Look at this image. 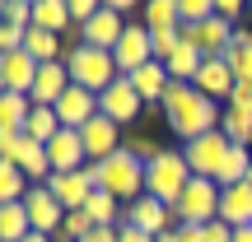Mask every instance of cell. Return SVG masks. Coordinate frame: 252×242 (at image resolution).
<instances>
[{
    "instance_id": "cell-9",
    "label": "cell",
    "mask_w": 252,
    "mask_h": 242,
    "mask_svg": "<svg viewBox=\"0 0 252 242\" xmlns=\"http://www.w3.org/2000/svg\"><path fill=\"white\" fill-rule=\"evenodd\" d=\"M98 112H103V117H112L117 126H131V121H140L145 98L135 93V84L122 75V80L112 84V89H103V93H98Z\"/></svg>"
},
{
    "instance_id": "cell-33",
    "label": "cell",
    "mask_w": 252,
    "mask_h": 242,
    "mask_svg": "<svg viewBox=\"0 0 252 242\" xmlns=\"http://www.w3.org/2000/svg\"><path fill=\"white\" fill-rule=\"evenodd\" d=\"M178 14H182V28L206 24V19H215V0H178Z\"/></svg>"
},
{
    "instance_id": "cell-18",
    "label": "cell",
    "mask_w": 252,
    "mask_h": 242,
    "mask_svg": "<svg viewBox=\"0 0 252 242\" xmlns=\"http://www.w3.org/2000/svg\"><path fill=\"white\" fill-rule=\"evenodd\" d=\"M47 159H52V172H80V168H89V149H84L80 131H61L52 144H47Z\"/></svg>"
},
{
    "instance_id": "cell-23",
    "label": "cell",
    "mask_w": 252,
    "mask_h": 242,
    "mask_svg": "<svg viewBox=\"0 0 252 242\" xmlns=\"http://www.w3.org/2000/svg\"><path fill=\"white\" fill-rule=\"evenodd\" d=\"M24 52L33 56L37 65H52V61H65V47L56 33H47V28H28L24 33Z\"/></svg>"
},
{
    "instance_id": "cell-26",
    "label": "cell",
    "mask_w": 252,
    "mask_h": 242,
    "mask_svg": "<svg viewBox=\"0 0 252 242\" xmlns=\"http://www.w3.org/2000/svg\"><path fill=\"white\" fill-rule=\"evenodd\" d=\"M33 233V219H28L24 200H14V205H0V242H24Z\"/></svg>"
},
{
    "instance_id": "cell-17",
    "label": "cell",
    "mask_w": 252,
    "mask_h": 242,
    "mask_svg": "<svg viewBox=\"0 0 252 242\" xmlns=\"http://www.w3.org/2000/svg\"><path fill=\"white\" fill-rule=\"evenodd\" d=\"M234 70H229V61L224 56H206V65L196 70V80H191V89L196 93H206V98H215V103H229V93H234Z\"/></svg>"
},
{
    "instance_id": "cell-28",
    "label": "cell",
    "mask_w": 252,
    "mask_h": 242,
    "mask_svg": "<svg viewBox=\"0 0 252 242\" xmlns=\"http://www.w3.org/2000/svg\"><path fill=\"white\" fill-rule=\"evenodd\" d=\"M150 33H168V28H182V14H178V0H150L145 5V19H140Z\"/></svg>"
},
{
    "instance_id": "cell-41",
    "label": "cell",
    "mask_w": 252,
    "mask_h": 242,
    "mask_svg": "<svg viewBox=\"0 0 252 242\" xmlns=\"http://www.w3.org/2000/svg\"><path fill=\"white\" fill-rule=\"evenodd\" d=\"M234 242H252V224L248 228H234Z\"/></svg>"
},
{
    "instance_id": "cell-8",
    "label": "cell",
    "mask_w": 252,
    "mask_h": 242,
    "mask_svg": "<svg viewBox=\"0 0 252 242\" xmlns=\"http://www.w3.org/2000/svg\"><path fill=\"white\" fill-rule=\"evenodd\" d=\"M126 224L140 228V233H150V238H163V233H173V228H182L178 215H173L163 200H154V196L131 200V205H126Z\"/></svg>"
},
{
    "instance_id": "cell-19",
    "label": "cell",
    "mask_w": 252,
    "mask_h": 242,
    "mask_svg": "<svg viewBox=\"0 0 252 242\" xmlns=\"http://www.w3.org/2000/svg\"><path fill=\"white\" fill-rule=\"evenodd\" d=\"M65 89H70V70H65V61H52L37 70V84H33V108H56V103L65 98Z\"/></svg>"
},
{
    "instance_id": "cell-11",
    "label": "cell",
    "mask_w": 252,
    "mask_h": 242,
    "mask_svg": "<svg viewBox=\"0 0 252 242\" xmlns=\"http://www.w3.org/2000/svg\"><path fill=\"white\" fill-rule=\"evenodd\" d=\"M24 210H28V219H33V233H47V238H56V233H61L65 210H61V200L47 191V182H42V187H28Z\"/></svg>"
},
{
    "instance_id": "cell-14",
    "label": "cell",
    "mask_w": 252,
    "mask_h": 242,
    "mask_svg": "<svg viewBox=\"0 0 252 242\" xmlns=\"http://www.w3.org/2000/svg\"><path fill=\"white\" fill-rule=\"evenodd\" d=\"M80 140H84V149H89V163H103V159H112L117 149H126V144H122V126L112 117H103V112L80 131Z\"/></svg>"
},
{
    "instance_id": "cell-36",
    "label": "cell",
    "mask_w": 252,
    "mask_h": 242,
    "mask_svg": "<svg viewBox=\"0 0 252 242\" xmlns=\"http://www.w3.org/2000/svg\"><path fill=\"white\" fill-rule=\"evenodd\" d=\"M98 9H103L98 0H70V19H75V28H84L94 14H98Z\"/></svg>"
},
{
    "instance_id": "cell-42",
    "label": "cell",
    "mask_w": 252,
    "mask_h": 242,
    "mask_svg": "<svg viewBox=\"0 0 252 242\" xmlns=\"http://www.w3.org/2000/svg\"><path fill=\"white\" fill-rule=\"evenodd\" d=\"M24 242H56V238H47V233H28Z\"/></svg>"
},
{
    "instance_id": "cell-6",
    "label": "cell",
    "mask_w": 252,
    "mask_h": 242,
    "mask_svg": "<svg viewBox=\"0 0 252 242\" xmlns=\"http://www.w3.org/2000/svg\"><path fill=\"white\" fill-rule=\"evenodd\" d=\"M0 163H14V168H24V177L33 182V187H42L47 177H52V159H47V144L28 140V135H0Z\"/></svg>"
},
{
    "instance_id": "cell-16",
    "label": "cell",
    "mask_w": 252,
    "mask_h": 242,
    "mask_svg": "<svg viewBox=\"0 0 252 242\" xmlns=\"http://www.w3.org/2000/svg\"><path fill=\"white\" fill-rule=\"evenodd\" d=\"M56 117H61L65 131H84V126L98 117V93H89V89H80V84H70V89H65V98L56 103Z\"/></svg>"
},
{
    "instance_id": "cell-24",
    "label": "cell",
    "mask_w": 252,
    "mask_h": 242,
    "mask_svg": "<svg viewBox=\"0 0 252 242\" xmlns=\"http://www.w3.org/2000/svg\"><path fill=\"white\" fill-rule=\"evenodd\" d=\"M28 117H33V98L28 93H0V126H5V135H24Z\"/></svg>"
},
{
    "instance_id": "cell-3",
    "label": "cell",
    "mask_w": 252,
    "mask_h": 242,
    "mask_svg": "<svg viewBox=\"0 0 252 242\" xmlns=\"http://www.w3.org/2000/svg\"><path fill=\"white\" fill-rule=\"evenodd\" d=\"M65 70H70V84H80V89H89V93H103V89H112V84L122 80L117 56L98 52V47H89V42L65 47Z\"/></svg>"
},
{
    "instance_id": "cell-25",
    "label": "cell",
    "mask_w": 252,
    "mask_h": 242,
    "mask_svg": "<svg viewBox=\"0 0 252 242\" xmlns=\"http://www.w3.org/2000/svg\"><path fill=\"white\" fill-rule=\"evenodd\" d=\"M201 65H206V52H201V47H191V42H182L178 52L168 56V75H173L178 84H191Z\"/></svg>"
},
{
    "instance_id": "cell-37",
    "label": "cell",
    "mask_w": 252,
    "mask_h": 242,
    "mask_svg": "<svg viewBox=\"0 0 252 242\" xmlns=\"http://www.w3.org/2000/svg\"><path fill=\"white\" fill-rule=\"evenodd\" d=\"M201 242H234V228H229L224 219H215V224L201 228Z\"/></svg>"
},
{
    "instance_id": "cell-27",
    "label": "cell",
    "mask_w": 252,
    "mask_h": 242,
    "mask_svg": "<svg viewBox=\"0 0 252 242\" xmlns=\"http://www.w3.org/2000/svg\"><path fill=\"white\" fill-rule=\"evenodd\" d=\"M61 131L65 126H61V117H56V108H33V117H28V126H24V135L37 140V144H52Z\"/></svg>"
},
{
    "instance_id": "cell-29",
    "label": "cell",
    "mask_w": 252,
    "mask_h": 242,
    "mask_svg": "<svg viewBox=\"0 0 252 242\" xmlns=\"http://www.w3.org/2000/svg\"><path fill=\"white\" fill-rule=\"evenodd\" d=\"M28 187H33V182L24 177V168H14V163H0V205H14V200H24Z\"/></svg>"
},
{
    "instance_id": "cell-13",
    "label": "cell",
    "mask_w": 252,
    "mask_h": 242,
    "mask_svg": "<svg viewBox=\"0 0 252 242\" xmlns=\"http://www.w3.org/2000/svg\"><path fill=\"white\" fill-rule=\"evenodd\" d=\"M122 33H126V14H117V9H112V5H103L98 14H94L89 24L80 28V42L98 47V52H117Z\"/></svg>"
},
{
    "instance_id": "cell-7",
    "label": "cell",
    "mask_w": 252,
    "mask_h": 242,
    "mask_svg": "<svg viewBox=\"0 0 252 242\" xmlns=\"http://www.w3.org/2000/svg\"><path fill=\"white\" fill-rule=\"evenodd\" d=\"M229 149H234L229 135H224V131H210V135H201V140L182 144V159H187L191 177H210V182H215V172H220V163H224Z\"/></svg>"
},
{
    "instance_id": "cell-5",
    "label": "cell",
    "mask_w": 252,
    "mask_h": 242,
    "mask_svg": "<svg viewBox=\"0 0 252 242\" xmlns=\"http://www.w3.org/2000/svg\"><path fill=\"white\" fill-rule=\"evenodd\" d=\"M173 215H178L182 228H206L220 219V187L210 177H191L187 191H182V200L173 205Z\"/></svg>"
},
{
    "instance_id": "cell-31",
    "label": "cell",
    "mask_w": 252,
    "mask_h": 242,
    "mask_svg": "<svg viewBox=\"0 0 252 242\" xmlns=\"http://www.w3.org/2000/svg\"><path fill=\"white\" fill-rule=\"evenodd\" d=\"M94 233V219L84 215V210H75V215H65V224H61V233H56V242H84Z\"/></svg>"
},
{
    "instance_id": "cell-10",
    "label": "cell",
    "mask_w": 252,
    "mask_h": 242,
    "mask_svg": "<svg viewBox=\"0 0 252 242\" xmlns=\"http://www.w3.org/2000/svg\"><path fill=\"white\" fill-rule=\"evenodd\" d=\"M47 191L61 200V210H65V215H75V210H84V205H89V196H94L98 187H94L89 168H80V172H52V177H47Z\"/></svg>"
},
{
    "instance_id": "cell-2",
    "label": "cell",
    "mask_w": 252,
    "mask_h": 242,
    "mask_svg": "<svg viewBox=\"0 0 252 242\" xmlns=\"http://www.w3.org/2000/svg\"><path fill=\"white\" fill-rule=\"evenodd\" d=\"M89 177H94V187H98V191H112L122 205H131V200L145 196V163L135 159L131 149H117L112 159L89 163Z\"/></svg>"
},
{
    "instance_id": "cell-39",
    "label": "cell",
    "mask_w": 252,
    "mask_h": 242,
    "mask_svg": "<svg viewBox=\"0 0 252 242\" xmlns=\"http://www.w3.org/2000/svg\"><path fill=\"white\" fill-rule=\"evenodd\" d=\"M84 242H122V224H112V228H94Z\"/></svg>"
},
{
    "instance_id": "cell-12",
    "label": "cell",
    "mask_w": 252,
    "mask_h": 242,
    "mask_svg": "<svg viewBox=\"0 0 252 242\" xmlns=\"http://www.w3.org/2000/svg\"><path fill=\"white\" fill-rule=\"evenodd\" d=\"M117 70L122 75H135L140 65H150L154 61V37H150V28L145 24H126V33H122V42H117Z\"/></svg>"
},
{
    "instance_id": "cell-15",
    "label": "cell",
    "mask_w": 252,
    "mask_h": 242,
    "mask_svg": "<svg viewBox=\"0 0 252 242\" xmlns=\"http://www.w3.org/2000/svg\"><path fill=\"white\" fill-rule=\"evenodd\" d=\"M37 70H42V65L28 52H5L0 56V93H33Z\"/></svg>"
},
{
    "instance_id": "cell-43",
    "label": "cell",
    "mask_w": 252,
    "mask_h": 242,
    "mask_svg": "<svg viewBox=\"0 0 252 242\" xmlns=\"http://www.w3.org/2000/svg\"><path fill=\"white\" fill-rule=\"evenodd\" d=\"M248 187H252V172H248Z\"/></svg>"
},
{
    "instance_id": "cell-20",
    "label": "cell",
    "mask_w": 252,
    "mask_h": 242,
    "mask_svg": "<svg viewBox=\"0 0 252 242\" xmlns=\"http://www.w3.org/2000/svg\"><path fill=\"white\" fill-rule=\"evenodd\" d=\"M220 219H224L229 228H248L252 224V187L248 182L220 191Z\"/></svg>"
},
{
    "instance_id": "cell-4",
    "label": "cell",
    "mask_w": 252,
    "mask_h": 242,
    "mask_svg": "<svg viewBox=\"0 0 252 242\" xmlns=\"http://www.w3.org/2000/svg\"><path fill=\"white\" fill-rule=\"evenodd\" d=\"M187 182H191V168H187V159H182V149H163L159 159L145 168V196L163 200V205L173 210L182 200V191H187Z\"/></svg>"
},
{
    "instance_id": "cell-32",
    "label": "cell",
    "mask_w": 252,
    "mask_h": 242,
    "mask_svg": "<svg viewBox=\"0 0 252 242\" xmlns=\"http://www.w3.org/2000/svg\"><path fill=\"white\" fill-rule=\"evenodd\" d=\"M0 14H5V24L9 28H33V0H5V5H0Z\"/></svg>"
},
{
    "instance_id": "cell-38",
    "label": "cell",
    "mask_w": 252,
    "mask_h": 242,
    "mask_svg": "<svg viewBox=\"0 0 252 242\" xmlns=\"http://www.w3.org/2000/svg\"><path fill=\"white\" fill-rule=\"evenodd\" d=\"M215 14L224 19V24H238V14H243V0H215Z\"/></svg>"
},
{
    "instance_id": "cell-40",
    "label": "cell",
    "mask_w": 252,
    "mask_h": 242,
    "mask_svg": "<svg viewBox=\"0 0 252 242\" xmlns=\"http://www.w3.org/2000/svg\"><path fill=\"white\" fill-rule=\"evenodd\" d=\"M122 242H159V238H150V233H140V228H131L122 219Z\"/></svg>"
},
{
    "instance_id": "cell-22",
    "label": "cell",
    "mask_w": 252,
    "mask_h": 242,
    "mask_svg": "<svg viewBox=\"0 0 252 242\" xmlns=\"http://www.w3.org/2000/svg\"><path fill=\"white\" fill-rule=\"evenodd\" d=\"M33 28H47V33H56V37H61L65 28H75L70 0H33Z\"/></svg>"
},
{
    "instance_id": "cell-35",
    "label": "cell",
    "mask_w": 252,
    "mask_h": 242,
    "mask_svg": "<svg viewBox=\"0 0 252 242\" xmlns=\"http://www.w3.org/2000/svg\"><path fill=\"white\" fill-rule=\"evenodd\" d=\"M229 108H234V112H248V117H252V84H248V80L234 84V93H229Z\"/></svg>"
},
{
    "instance_id": "cell-34",
    "label": "cell",
    "mask_w": 252,
    "mask_h": 242,
    "mask_svg": "<svg viewBox=\"0 0 252 242\" xmlns=\"http://www.w3.org/2000/svg\"><path fill=\"white\" fill-rule=\"evenodd\" d=\"M126 149H131L135 159L145 163V168H150V163H154V159L163 154V149H159V140H150V135H131V140H126Z\"/></svg>"
},
{
    "instance_id": "cell-1",
    "label": "cell",
    "mask_w": 252,
    "mask_h": 242,
    "mask_svg": "<svg viewBox=\"0 0 252 242\" xmlns=\"http://www.w3.org/2000/svg\"><path fill=\"white\" fill-rule=\"evenodd\" d=\"M159 112H163L168 131L178 135L182 144H191V140H201V135L220 131V121H224V112H220L215 98H206V93H196L191 84H178V80L168 84V93H163Z\"/></svg>"
},
{
    "instance_id": "cell-21",
    "label": "cell",
    "mask_w": 252,
    "mask_h": 242,
    "mask_svg": "<svg viewBox=\"0 0 252 242\" xmlns=\"http://www.w3.org/2000/svg\"><path fill=\"white\" fill-rule=\"evenodd\" d=\"M126 80L135 84V93H140L145 103H163V93H168L173 75H168V65H163V61H150V65H140L135 75H126Z\"/></svg>"
},
{
    "instance_id": "cell-30",
    "label": "cell",
    "mask_w": 252,
    "mask_h": 242,
    "mask_svg": "<svg viewBox=\"0 0 252 242\" xmlns=\"http://www.w3.org/2000/svg\"><path fill=\"white\" fill-rule=\"evenodd\" d=\"M220 131L229 135V144H248V149H252V117H248V112L224 108V121H220Z\"/></svg>"
}]
</instances>
